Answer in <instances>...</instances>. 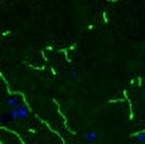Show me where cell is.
Returning a JSON list of instances; mask_svg holds the SVG:
<instances>
[{"label":"cell","instance_id":"6da1fadb","mask_svg":"<svg viewBox=\"0 0 145 144\" xmlns=\"http://www.w3.org/2000/svg\"><path fill=\"white\" fill-rule=\"evenodd\" d=\"M8 114L12 118V120H24L28 116V107L25 106V104H20V106L10 109Z\"/></svg>","mask_w":145,"mask_h":144},{"label":"cell","instance_id":"7a4b0ae2","mask_svg":"<svg viewBox=\"0 0 145 144\" xmlns=\"http://www.w3.org/2000/svg\"><path fill=\"white\" fill-rule=\"evenodd\" d=\"M96 139H97L96 132H87L86 134H83V140H86V142H95Z\"/></svg>","mask_w":145,"mask_h":144},{"label":"cell","instance_id":"3957f363","mask_svg":"<svg viewBox=\"0 0 145 144\" xmlns=\"http://www.w3.org/2000/svg\"><path fill=\"white\" fill-rule=\"evenodd\" d=\"M7 104H8V106H9L10 109H15V107L20 106V104H19V101H18V99L16 98H9L7 100Z\"/></svg>","mask_w":145,"mask_h":144},{"label":"cell","instance_id":"277c9868","mask_svg":"<svg viewBox=\"0 0 145 144\" xmlns=\"http://www.w3.org/2000/svg\"><path fill=\"white\" fill-rule=\"evenodd\" d=\"M133 137H134V139H136L138 142L145 144V130H144V132H138V133H135Z\"/></svg>","mask_w":145,"mask_h":144},{"label":"cell","instance_id":"5b68a950","mask_svg":"<svg viewBox=\"0 0 145 144\" xmlns=\"http://www.w3.org/2000/svg\"><path fill=\"white\" fill-rule=\"evenodd\" d=\"M0 120H1V121H10V120H12V118L9 116V114H8V115L3 114V115H0Z\"/></svg>","mask_w":145,"mask_h":144},{"label":"cell","instance_id":"8992f818","mask_svg":"<svg viewBox=\"0 0 145 144\" xmlns=\"http://www.w3.org/2000/svg\"><path fill=\"white\" fill-rule=\"evenodd\" d=\"M72 76H73V77H77V73L73 71V72H72Z\"/></svg>","mask_w":145,"mask_h":144},{"label":"cell","instance_id":"52a82bcc","mask_svg":"<svg viewBox=\"0 0 145 144\" xmlns=\"http://www.w3.org/2000/svg\"><path fill=\"white\" fill-rule=\"evenodd\" d=\"M141 96H143V98H144V99H145V90H144V91H143V92H141Z\"/></svg>","mask_w":145,"mask_h":144}]
</instances>
